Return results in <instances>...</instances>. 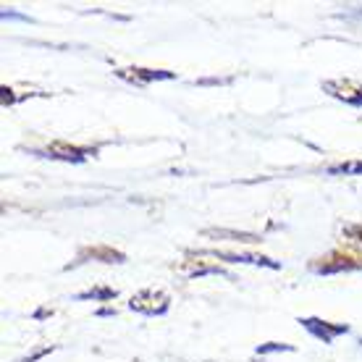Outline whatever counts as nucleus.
<instances>
[{
    "label": "nucleus",
    "instance_id": "nucleus-3",
    "mask_svg": "<svg viewBox=\"0 0 362 362\" xmlns=\"http://www.w3.org/2000/svg\"><path fill=\"white\" fill-rule=\"evenodd\" d=\"M299 323L308 328L315 339H320L323 344H331L336 336H341L349 331V326H344V323H328V320H320V317H302Z\"/></svg>",
    "mask_w": 362,
    "mask_h": 362
},
{
    "label": "nucleus",
    "instance_id": "nucleus-7",
    "mask_svg": "<svg viewBox=\"0 0 362 362\" xmlns=\"http://www.w3.org/2000/svg\"><path fill=\"white\" fill-rule=\"evenodd\" d=\"M223 257L228 263H255V265H268V268H279V263H271L268 257H250V255H216Z\"/></svg>",
    "mask_w": 362,
    "mask_h": 362
},
{
    "label": "nucleus",
    "instance_id": "nucleus-8",
    "mask_svg": "<svg viewBox=\"0 0 362 362\" xmlns=\"http://www.w3.org/2000/svg\"><path fill=\"white\" fill-rule=\"evenodd\" d=\"M328 173H344V176H362V160H352V163H341V165H334V168H328Z\"/></svg>",
    "mask_w": 362,
    "mask_h": 362
},
{
    "label": "nucleus",
    "instance_id": "nucleus-5",
    "mask_svg": "<svg viewBox=\"0 0 362 362\" xmlns=\"http://www.w3.org/2000/svg\"><path fill=\"white\" fill-rule=\"evenodd\" d=\"M118 76H121V79H129V82H134V84H150V82H158V79H173L176 74L160 71V69H121Z\"/></svg>",
    "mask_w": 362,
    "mask_h": 362
},
{
    "label": "nucleus",
    "instance_id": "nucleus-2",
    "mask_svg": "<svg viewBox=\"0 0 362 362\" xmlns=\"http://www.w3.org/2000/svg\"><path fill=\"white\" fill-rule=\"evenodd\" d=\"M42 155H45V158H53V160H66V163H84L90 155H95V150L69 145V142H50V145L42 150Z\"/></svg>",
    "mask_w": 362,
    "mask_h": 362
},
{
    "label": "nucleus",
    "instance_id": "nucleus-6",
    "mask_svg": "<svg viewBox=\"0 0 362 362\" xmlns=\"http://www.w3.org/2000/svg\"><path fill=\"white\" fill-rule=\"evenodd\" d=\"M354 268H362V263H357L354 257H344V255H328L320 263L313 265L315 273H339V271H354Z\"/></svg>",
    "mask_w": 362,
    "mask_h": 362
},
{
    "label": "nucleus",
    "instance_id": "nucleus-9",
    "mask_svg": "<svg viewBox=\"0 0 362 362\" xmlns=\"http://www.w3.org/2000/svg\"><path fill=\"white\" fill-rule=\"evenodd\" d=\"M341 234H344L349 242H354V245L362 247V223H349V226L341 228Z\"/></svg>",
    "mask_w": 362,
    "mask_h": 362
},
{
    "label": "nucleus",
    "instance_id": "nucleus-4",
    "mask_svg": "<svg viewBox=\"0 0 362 362\" xmlns=\"http://www.w3.org/2000/svg\"><path fill=\"white\" fill-rule=\"evenodd\" d=\"M323 90H326L328 95H334V98L349 103V105L362 108V87L357 82H349V79H334V82L323 84Z\"/></svg>",
    "mask_w": 362,
    "mask_h": 362
},
{
    "label": "nucleus",
    "instance_id": "nucleus-1",
    "mask_svg": "<svg viewBox=\"0 0 362 362\" xmlns=\"http://www.w3.org/2000/svg\"><path fill=\"white\" fill-rule=\"evenodd\" d=\"M168 294H163V291L158 289H145L139 291L136 297H132V302H129V308L136 310V313H142V315H163L165 310H168Z\"/></svg>",
    "mask_w": 362,
    "mask_h": 362
}]
</instances>
